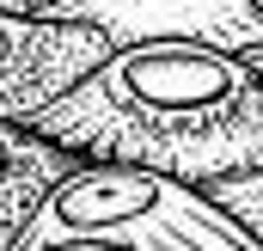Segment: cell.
I'll list each match as a JSON object with an SVG mask.
<instances>
[{
	"mask_svg": "<svg viewBox=\"0 0 263 251\" xmlns=\"http://www.w3.org/2000/svg\"><path fill=\"white\" fill-rule=\"evenodd\" d=\"M86 153H73L62 141H49L43 129L25 123H0V245H18L25 221L43 208L49 184L73 172Z\"/></svg>",
	"mask_w": 263,
	"mask_h": 251,
	"instance_id": "obj_5",
	"label": "cell"
},
{
	"mask_svg": "<svg viewBox=\"0 0 263 251\" xmlns=\"http://www.w3.org/2000/svg\"><path fill=\"white\" fill-rule=\"evenodd\" d=\"M43 12L98 25L117 49L123 43H214V49H257L263 43V6L257 0H49Z\"/></svg>",
	"mask_w": 263,
	"mask_h": 251,
	"instance_id": "obj_4",
	"label": "cell"
},
{
	"mask_svg": "<svg viewBox=\"0 0 263 251\" xmlns=\"http://www.w3.org/2000/svg\"><path fill=\"white\" fill-rule=\"evenodd\" d=\"M31 129L86 159H135L208 190L263 166V74L214 43H123Z\"/></svg>",
	"mask_w": 263,
	"mask_h": 251,
	"instance_id": "obj_1",
	"label": "cell"
},
{
	"mask_svg": "<svg viewBox=\"0 0 263 251\" xmlns=\"http://www.w3.org/2000/svg\"><path fill=\"white\" fill-rule=\"evenodd\" d=\"M245 62H251V67L263 74V43H257V49H245Z\"/></svg>",
	"mask_w": 263,
	"mask_h": 251,
	"instance_id": "obj_7",
	"label": "cell"
},
{
	"mask_svg": "<svg viewBox=\"0 0 263 251\" xmlns=\"http://www.w3.org/2000/svg\"><path fill=\"white\" fill-rule=\"evenodd\" d=\"M117 43L62 12L0 6V123H37L55 98H67Z\"/></svg>",
	"mask_w": 263,
	"mask_h": 251,
	"instance_id": "obj_3",
	"label": "cell"
},
{
	"mask_svg": "<svg viewBox=\"0 0 263 251\" xmlns=\"http://www.w3.org/2000/svg\"><path fill=\"white\" fill-rule=\"evenodd\" d=\"M257 6H263V0H257Z\"/></svg>",
	"mask_w": 263,
	"mask_h": 251,
	"instance_id": "obj_8",
	"label": "cell"
},
{
	"mask_svg": "<svg viewBox=\"0 0 263 251\" xmlns=\"http://www.w3.org/2000/svg\"><path fill=\"white\" fill-rule=\"evenodd\" d=\"M43 245H135V251H251L257 239L208 196L172 172L135 159H80L62 172L43 208L25 221L18 251Z\"/></svg>",
	"mask_w": 263,
	"mask_h": 251,
	"instance_id": "obj_2",
	"label": "cell"
},
{
	"mask_svg": "<svg viewBox=\"0 0 263 251\" xmlns=\"http://www.w3.org/2000/svg\"><path fill=\"white\" fill-rule=\"evenodd\" d=\"M208 196H214V202H220V208H227V214H233V221H239V227L263 245V166L214 178V184H208Z\"/></svg>",
	"mask_w": 263,
	"mask_h": 251,
	"instance_id": "obj_6",
	"label": "cell"
}]
</instances>
